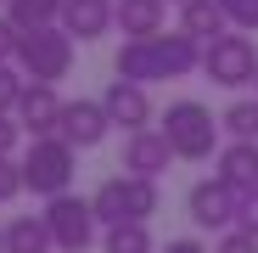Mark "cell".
<instances>
[{
	"label": "cell",
	"mask_w": 258,
	"mask_h": 253,
	"mask_svg": "<svg viewBox=\"0 0 258 253\" xmlns=\"http://www.w3.org/2000/svg\"><path fill=\"white\" fill-rule=\"evenodd\" d=\"M202 68V39L174 28V34H152V39H123L118 57H112V73L118 79H135V84H152V79H185Z\"/></svg>",
	"instance_id": "1"
},
{
	"label": "cell",
	"mask_w": 258,
	"mask_h": 253,
	"mask_svg": "<svg viewBox=\"0 0 258 253\" xmlns=\"http://www.w3.org/2000/svg\"><path fill=\"white\" fill-rule=\"evenodd\" d=\"M219 130L225 124L213 118L202 102H168V113H163V135H168V146H174V158H185V163H208V158H219Z\"/></svg>",
	"instance_id": "2"
},
{
	"label": "cell",
	"mask_w": 258,
	"mask_h": 253,
	"mask_svg": "<svg viewBox=\"0 0 258 253\" xmlns=\"http://www.w3.org/2000/svg\"><path fill=\"white\" fill-rule=\"evenodd\" d=\"M96 220L101 225H123V220H152L157 214V203H163V191H157V180L152 175H112V180H101L96 186Z\"/></svg>",
	"instance_id": "3"
},
{
	"label": "cell",
	"mask_w": 258,
	"mask_h": 253,
	"mask_svg": "<svg viewBox=\"0 0 258 253\" xmlns=\"http://www.w3.org/2000/svg\"><path fill=\"white\" fill-rule=\"evenodd\" d=\"M73 45H79V39H73L62 23L23 28V39H17V68H23L28 79L56 84V79H68V68H73Z\"/></svg>",
	"instance_id": "4"
},
{
	"label": "cell",
	"mask_w": 258,
	"mask_h": 253,
	"mask_svg": "<svg viewBox=\"0 0 258 253\" xmlns=\"http://www.w3.org/2000/svg\"><path fill=\"white\" fill-rule=\"evenodd\" d=\"M73 158H79V146H73L68 135H34L28 152H23V180H28V191H34V197H56V191H68V180H73Z\"/></svg>",
	"instance_id": "5"
},
{
	"label": "cell",
	"mask_w": 258,
	"mask_h": 253,
	"mask_svg": "<svg viewBox=\"0 0 258 253\" xmlns=\"http://www.w3.org/2000/svg\"><path fill=\"white\" fill-rule=\"evenodd\" d=\"M202 73L219 84V90H241L258 79V45L247 34H219L202 45Z\"/></svg>",
	"instance_id": "6"
},
{
	"label": "cell",
	"mask_w": 258,
	"mask_h": 253,
	"mask_svg": "<svg viewBox=\"0 0 258 253\" xmlns=\"http://www.w3.org/2000/svg\"><path fill=\"white\" fill-rule=\"evenodd\" d=\"M45 220H51V236H56V247L62 253H84L96 242V203L90 197H73V191H56V197H45Z\"/></svg>",
	"instance_id": "7"
},
{
	"label": "cell",
	"mask_w": 258,
	"mask_h": 253,
	"mask_svg": "<svg viewBox=\"0 0 258 253\" xmlns=\"http://www.w3.org/2000/svg\"><path fill=\"white\" fill-rule=\"evenodd\" d=\"M241 197H247V191H236L225 175H213V180H197V186L185 191V208H191V220H197L202 231H230L236 214H241Z\"/></svg>",
	"instance_id": "8"
},
{
	"label": "cell",
	"mask_w": 258,
	"mask_h": 253,
	"mask_svg": "<svg viewBox=\"0 0 258 253\" xmlns=\"http://www.w3.org/2000/svg\"><path fill=\"white\" fill-rule=\"evenodd\" d=\"M62 96H56V84H45V79H28V90H23V102H17V118H23V130L28 135H56L62 130Z\"/></svg>",
	"instance_id": "9"
},
{
	"label": "cell",
	"mask_w": 258,
	"mask_h": 253,
	"mask_svg": "<svg viewBox=\"0 0 258 253\" xmlns=\"http://www.w3.org/2000/svg\"><path fill=\"white\" fill-rule=\"evenodd\" d=\"M107 130H112L107 102H84V96H79V102H68V107H62V130H56V135H68V141L84 152V146H101V141H107Z\"/></svg>",
	"instance_id": "10"
},
{
	"label": "cell",
	"mask_w": 258,
	"mask_h": 253,
	"mask_svg": "<svg viewBox=\"0 0 258 253\" xmlns=\"http://www.w3.org/2000/svg\"><path fill=\"white\" fill-rule=\"evenodd\" d=\"M168 163H174V146H168L163 130H152V124L146 130H129V141H123V169L129 175H152L157 180Z\"/></svg>",
	"instance_id": "11"
},
{
	"label": "cell",
	"mask_w": 258,
	"mask_h": 253,
	"mask_svg": "<svg viewBox=\"0 0 258 253\" xmlns=\"http://www.w3.org/2000/svg\"><path fill=\"white\" fill-rule=\"evenodd\" d=\"M101 102H107L118 130H146L152 124V96H146V84H135V79H112L101 90Z\"/></svg>",
	"instance_id": "12"
},
{
	"label": "cell",
	"mask_w": 258,
	"mask_h": 253,
	"mask_svg": "<svg viewBox=\"0 0 258 253\" xmlns=\"http://www.w3.org/2000/svg\"><path fill=\"white\" fill-rule=\"evenodd\" d=\"M62 28L73 39H101L107 28H118V0H68L62 6Z\"/></svg>",
	"instance_id": "13"
},
{
	"label": "cell",
	"mask_w": 258,
	"mask_h": 253,
	"mask_svg": "<svg viewBox=\"0 0 258 253\" xmlns=\"http://www.w3.org/2000/svg\"><path fill=\"white\" fill-rule=\"evenodd\" d=\"M219 175L236 191H258V141H230L219 146Z\"/></svg>",
	"instance_id": "14"
},
{
	"label": "cell",
	"mask_w": 258,
	"mask_h": 253,
	"mask_svg": "<svg viewBox=\"0 0 258 253\" xmlns=\"http://www.w3.org/2000/svg\"><path fill=\"white\" fill-rule=\"evenodd\" d=\"M180 28H185V34H197L202 45H208V39L230 34V12L219 6V0H185V6H180Z\"/></svg>",
	"instance_id": "15"
},
{
	"label": "cell",
	"mask_w": 258,
	"mask_h": 253,
	"mask_svg": "<svg viewBox=\"0 0 258 253\" xmlns=\"http://www.w3.org/2000/svg\"><path fill=\"white\" fill-rule=\"evenodd\" d=\"M56 236H51V220L45 214H17L6 225V253H51Z\"/></svg>",
	"instance_id": "16"
},
{
	"label": "cell",
	"mask_w": 258,
	"mask_h": 253,
	"mask_svg": "<svg viewBox=\"0 0 258 253\" xmlns=\"http://www.w3.org/2000/svg\"><path fill=\"white\" fill-rule=\"evenodd\" d=\"M163 6L168 0H118V28L129 39H152L163 34Z\"/></svg>",
	"instance_id": "17"
},
{
	"label": "cell",
	"mask_w": 258,
	"mask_h": 253,
	"mask_svg": "<svg viewBox=\"0 0 258 253\" xmlns=\"http://www.w3.org/2000/svg\"><path fill=\"white\" fill-rule=\"evenodd\" d=\"M62 6L68 0H6V17L17 28H45V23H62Z\"/></svg>",
	"instance_id": "18"
},
{
	"label": "cell",
	"mask_w": 258,
	"mask_h": 253,
	"mask_svg": "<svg viewBox=\"0 0 258 253\" xmlns=\"http://www.w3.org/2000/svg\"><path fill=\"white\" fill-rule=\"evenodd\" d=\"M101 247L107 253H152V231H146V220H123V225H107Z\"/></svg>",
	"instance_id": "19"
},
{
	"label": "cell",
	"mask_w": 258,
	"mask_h": 253,
	"mask_svg": "<svg viewBox=\"0 0 258 253\" xmlns=\"http://www.w3.org/2000/svg\"><path fill=\"white\" fill-rule=\"evenodd\" d=\"M219 124H225V135H230V141H258V96H247V102H230Z\"/></svg>",
	"instance_id": "20"
},
{
	"label": "cell",
	"mask_w": 258,
	"mask_h": 253,
	"mask_svg": "<svg viewBox=\"0 0 258 253\" xmlns=\"http://www.w3.org/2000/svg\"><path fill=\"white\" fill-rule=\"evenodd\" d=\"M23 90H28V79H23V68H12V62H0V113H17Z\"/></svg>",
	"instance_id": "21"
},
{
	"label": "cell",
	"mask_w": 258,
	"mask_h": 253,
	"mask_svg": "<svg viewBox=\"0 0 258 253\" xmlns=\"http://www.w3.org/2000/svg\"><path fill=\"white\" fill-rule=\"evenodd\" d=\"M23 135H28L23 118H17V113H0V158H12V152L23 146Z\"/></svg>",
	"instance_id": "22"
},
{
	"label": "cell",
	"mask_w": 258,
	"mask_h": 253,
	"mask_svg": "<svg viewBox=\"0 0 258 253\" xmlns=\"http://www.w3.org/2000/svg\"><path fill=\"white\" fill-rule=\"evenodd\" d=\"M23 186H28V180H23V163H17V158H0V203H12Z\"/></svg>",
	"instance_id": "23"
},
{
	"label": "cell",
	"mask_w": 258,
	"mask_h": 253,
	"mask_svg": "<svg viewBox=\"0 0 258 253\" xmlns=\"http://www.w3.org/2000/svg\"><path fill=\"white\" fill-rule=\"evenodd\" d=\"M219 253H258V231H247V225H230V231L219 236Z\"/></svg>",
	"instance_id": "24"
},
{
	"label": "cell",
	"mask_w": 258,
	"mask_h": 253,
	"mask_svg": "<svg viewBox=\"0 0 258 253\" xmlns=\"http://www.w3.org/2000/svg\"><path fill=\"white\" fill-rule=\"evenodd\" d=\"M236 28H258V0H219Z\"/></svg>",
	"instance_id": "25"
},
{
	"label": "cell",
	"mask_w": 258,
	"mask_h": 253,
	"mask_svg": "<svg viewBox=\"0 0 258 253\" xmlns=\"http://www.w3.org/2000/svg\"><path fill=\"white\" fill-rule=\"evenodd\" d=\"M17 39H23V28L12 17H0V62H17Z\"/></svg>",
	"instance_id": "26"
},
{
	"label": "cell",
	"mask_w": 258,
	"mask_h": 253,
	"mask_svg": "<svg viewBox=\"0 0 258 253\" xmlns=\"http://www.w3.org/2000/svg\"><path fill=\"white\" fill-rule=\"evenodd\" d=\"M236 225L258 231V191H247V197H241V214H236Z\"/></svg>",
	"instance_id": "27"
},
{
	"label": "cell",
	"mask_w": 258,
	"mask_h": 253,
	"mask_svg": "<svg viewBox=\"0 0 258 253\" xmlns=\"http://www.w3.org/2000/svg\"><path fill=\"white\" fill-rule=\"evenodd\" d=\"M163 253H208V247H202V242H197V236H174V242H168V247H163Z\"/></svg>",
	"instance_id": "28"
},
{
	"label": "cell",
	"mask_w": 258,
	"mask_h": 253,
	"mask_svg": "<svg viewBox=\"0 0 258 253\" xmlns=\"http://www.w3.org/2000/svg\"><path fill=\"white\" fill-rule=\"evenodd\" d=\"M0 253H6V231H0Z\"/></svg>",
	"instance_id": "29"
},
{
	"label": "cell",
	"mask_w": 258,
	"mask_h": 253,
	"mask_svg": "<svg viewBox=\"0 0 258 253\" xmlns=\"http://www.w3.org/2000/svg\"><path fill=\"white\" fill-rule=\"evenodd\" d=\"M168 6H185V0H168Z\"/></svg>",
	"instance_id": "30"
},
{
	"label": "cell",
	"mask_w": 258,
	"mask_h": 253,
	"mask_svg": "<svg viewBox=\"0 0 258 253\" xmlns=\"http://www.w3.org/2000/svg\"><path fill=\"white\" fill-rule=\"evenodd\" d=\"M252 84H258V79H252Z\"/></svg>",
	"instance_id": "31"
}]
</instances>
